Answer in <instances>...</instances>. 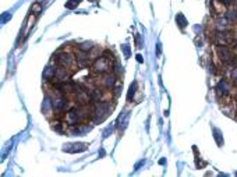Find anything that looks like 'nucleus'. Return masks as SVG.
Segmentation results:
<instances>
[{
    "mask_svg": "<svg viewBox=\"0 0 237 177\" xmlns=\"http://www.w3.org/2000/svg\"><path fill=\"white\" fill-rule=\"evenodd\" d=\"M112 60H110L109 57L106 56H98L96 59H95L94 64H92V71L95 73V74H105V73H107L110 69H112Z\"/></svg>",
    "mask_w": 237,
    "mask_h": 177,
    "instance_id": "obj_1",
    "label": "nucleus"
},
{
    "mask_svg": "<svg viewBox=\"0 0 237 177\" xmlns=\"http://www.w3.org/2000/svg\"><path fill=\"white\" fill-rule=\"evenodd\" d=\"M53 57H55V61L57 66L66 67V69H70L73 61L76 60V57H73L70 53H67V52H59Z\"/></svg>",
    "mask_w": 237,
    "mask_h": 177,
    "instance_id": "obj_2",
    "label": "nucleus"
},
{
    "mask_svg": "<svg viewBox=\"0 0 237 177\" xmlns=\"http://www.w3.org/2000/svg\"><path fill=\"white\" fill-rule=\"evenodd\" d=\"M116 82H117V75L115 74V73H105V74H102V80H100V84H102V87L105 88V89H113V87L116 85Z\"/></svg>",
    "mask_w": 237,
    "mask_h": 177,
    "instance_id": "obj_3",
    "label": "nucleus"
},
{
    "mask_svg": "<svg viewBox=\"0 0 237 177\" xmlns=\"http://www.w3.org/2000/svg\"><path fill=\"white\" fill-rule=\"evenodd\" d=\"M52 106L55 112H63L67 108V98L64 96V93L56 92V96L52 99Z\"/></svg>",
    "mask_w": 237,
    "mask_h": 177,
    "instance_id": "obj_4",
    "label": "nucleus"
},
{
    "mask_svg": "<svg viewBox=\"0 0 237 177\" xmlns=\"http://www.w3.org/2000/svg\"><path fill=\"white\" fill-rule=\"evenodd\" d=\"M74 57H76V63L78 67H87L89 64V59H91V54L88 53V52H84V50H80V49H77L76 50V54H74Z\"/></svg>",
    "mask_w": 237,
    "mask_h": 177,
    "instance_id": "obj_5",
    "label": "nucleus"
},
{
    "mask_svg": "<svg viewBox=\"0 0 237 177\" xmlns=\"http://www.w3.org/2000/svg\"><path fill=\"white\" fill-rule=\"evenodd\" d=\"M218 54H219V59L223 61V63H229V61L233 59V53L231 50L227 48V46H218Z\"/></svg>",
    "mask_w": 237,
    "mask_h": 177,
    "instance_id": "obj_6",
    "label": "nucleus"
},
{
    "mask_svg": "<svg viewBox=\"0 0 237 177\" xmlns=\"http://www.w3.org/2000/svg\"><path fill=\"white\" fill-rule=\"evenodd\" d=\"M216 91H218L219 95H226V93L229 92V84L225 81V80H222V81H219L218 85H216Z\"/></svg>",
    "mask_w": 237,
    "mask_h": 177,
    "instance_id": "obj_7",
    "label": "nucleus"
},
{
    "mask_svg": "<svg viewBox=\"0 0 237 177\" xmlns=\"http://www.w3.org/2000/svg\"><path fill=\"white\" fill-rule=\"evenodd\" d=\"M56 69L57 67H50V66H48L45 69V71H43V78H45L46 81H50V80H55V74H56Z\"/></svg>",
    "mask_w": 237,
    "mask_h": 177,
    "instance_id": "obj_8",
    "label": "nucleus"
},
{
    "mask_svg": "<svg viewBox=\"0 0 237 177\" xmlns=\"http://www.w3.org/2000/svg\"><path fill=\"white\" fill-rule=\"evenodd\" d=\"M227 27H229V24H227L226 18H219L218 21H216V30L218 31H226Z\"/></svg>",
    "mask_w": 237,
    "mask_h": 177,
    "instance_id": "obj_9",
    "label": "nucleus"
},
{
    "mask_svg": "<svg viewBox=\"0 0 237 177\" xmlns=\"http://www.w3.org/2000/svg\"><path fill=\"white\" fill-rule=\"evenodd\" d=\"M94 43L92 42H82V43H80L78 45V48L77 49H80V50H84V52H91V50H94Z\"/></svg>",
    "mask_w": 237,
    "mask_h": 177,
    "instance_id": "obj_10",
    "label": "nucleus"
},
{
    "mask_svg": "<svg viewBox=\"0 0 237 177\" xmlns=\"http://www.w3.org/2000/svg\"><path fill=\"white\" fill-rule=\"evenodd\" d=\"M176 22L179 24L180 28H184L185 25H187V20L184 18V15H183V14H177L176 15Z\"/></svg>",
    "mask_w": 237,
    "mask_h": 177,
    "instance_id": "obj_11",
    "label": "nucleus"
},
{
    "mask_svg": "<svg viewBox=\"0 0 237 177\" xmlns=\"http://www.w3.org/2000/svg\"><path fill=\"white\" fill-rule=\"evenodd\" d=\"M122 87H123V84L120 81L116 82V87H113V96H115V98H118L120 91H122Z\"/></svg>",
    "mask_w": 237,
    "mask_h": 177,
    "instance_id": "obj_12",
    "label": "nucleus"
},
{
    "mask_svg": "<svg viewBox=\"0 0 237 177\" xmlns=\"http://www.w3.org/2000/svg\"><path fill=\"white\" fill-rule=\"evenodd\" d=\"M226 17H227L229 21H234V20H237V10H229L227 14H226Z\"/></svg>",
    "mask_w": 237,
    "mask_h": 177,
    "instance_id": "obj_13",
    "label": "nucleus"
},
{
    "mask_svg": "<svg viewBox=\"0 0 237 177\" xmlns=\"http://www.w3.org/2000/svg\"><path fill=\"white\" fill-rule=\"evenodd\" d=\"M213 132H215L216 144H218V145H223V138H220V131H219V130H213Z\"/></svg>",
    "mask_w": 237,
    "mask_h": 177,
    "instance_id": "obj_14",
    "label": "nucleus"
},
{
    "mask_svg": "<svg viewBox=\"0 0 237 177\" xmlns=\"http://www.w3.org/2000/svg\"><path fill=\"white\" fill-rule=\"evenodd\" d=\"M31 11L35 13V14H39L41 11H42V6H41V3H35L32 7H31Z\"/></svg>",
    "mask_w": 237,
    "mask_h": 177,
    "instance_id": "obj_15",
    "label": "nucleus"
},
{
    "mask_svg": "<svg viewBox=\"0 0 237 177\" xmlns=\"http://www.w3.org/2000/svg\"><path fill=\"white\" fill-rule=\"evenodd\" d=\"M135 85H137V84H135V82L130 85V91H128V95H127V100H128V102H130V100H131V98H133L134 92H135Z\"/></svg>",
    "mask_w": 237,
    "mask_h": 177,
    "instance_id": "obj_16",
    "label": "nucleus"
},
{
    "mask_svg": "<svg viewBox=\"0 0 237 177\" xmlns=\"http://www.w3.org/2000/svg\"><path fill=\"white\" fill-rule=\"evenodd\" d=\"M52 128L56 130V131H61V130H63V123H60V121H53Z\"/></svg>",
    "mask_w": 237,
    "mask_h": 177,
    "instance_id": "obj_17",
    "label": "nucleus"
},
{
    "mask_svg": "<svg viewBox=\"0 0 237 177\" xmlns=\"http://www.w3.org/2000/svg\"><path fill=\"white\" fill-rule=\"evenodd\" d=\"M80 0H68V3H66V7L67 9H74L76 6H78Z\"/></svg>",
    "mask_w": 237,
    "mask_h": 177,
    "instance_id": "obj_18",
    "label": "nucleus"
},
{
    "mask_svg": "<svg viewBox=\"0 0 237 177\" xmlns=\"http://www.w3.org/2000/svg\"><path fill=\"white\" fill-rule=\"evenodd\" d=\"M230 78H231V82H233L234 85H237V69H233Z\"/></svg>",
    "mask_w": 237,
    "mask_h": 177,
    "instance_id": "obj_19",
    "label": "nucleus"
},
{
    "mask_svg": "<svg viewBox=\"0 0 237 177\" xmlns=\"http://www.w3.org/2000/svg\"><path fill=\"white\" fill-rule=\"evenodd\" d=\"M220 3H223L225 6H229L231 3V0H220Z\"/></svg>",
    "mask_w": 237,
    "mask_h": 177,
    "instance_id": "obj_20",
    "label": "nucleus"
},
{
    "mask_svg": "<svg viewBox=\"0 0 237 177\" xmlns=\"http://www.w3.org/2000/svg\"><path fill=\"white\" fill-rule=\"evenodd\" d=\"M137 60L140 61V63H142V57H141V54H137Z\"/></svg>",
    "mask_w": 237,
    "mask_h": 177,
    "instance_id": "obj_21",
    "label": "nucleus"
},
{
    "mask_svg": "<svg viewBox=\"0 0 237 177\" xmlns=\"http://www.w3.org/2000/svg\"><path fill=\"white\" fill-rule=\"evenodd\" d=\"M234 4H236V10H237V0H236V2H234Z\"/></svg>",
    "mask_w": 237,
    "mask_h": 177,
    "instance_id": "obj_22",
    "label": "nucleus"
}]
</instances>
